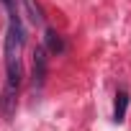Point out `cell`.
I'll use <instances>...</instances> for the list:
<instances>
[{
  "instance_id": "cell-1",
  "label": "cell",
  "mask_w": 131,
  "mask_h": 131,
  "mask_svg": "<svg viewBox=\"0 0 131 131\" xmlns=\"http://www.w3.org/2000/svg\"><path fill=\"white\" fill-rule=\"evenodd\" d=\"M23 44H26V36H23V26H21V18L18 16H10V23H8V31H5V72H8V80L5 85L8 88H16L21 85V77H23V70H21V54H23Z\"/></svg>"
},
{
  "instance_id": "cell-2",
  "label": "cell",
  "mask_w": 131,
  "mask_h": 131,
  "mask_svg": "<svg viewBox=\"0 0 131 131\" xmlns=\"http://www.w3.org/2000/svg\"><path fill=\"white\" fill-rule=\"evenodd\" d=\"M46 67H49V57H46V49L39 46L34 51V85H41L46 80Z\"/></svg>"
},
{
  "instance_id": "cell-3",
  "label": "cell",
  "mask_w": 131,
  "mask_h": 131,
  "mask_svg": "<svg viewBox=\"0 0 131 131\" xmlns=\"http://www.w3.org/2000/svg\"><path fill=\"white\" fill-rule=\"evenodd\" d=\"M21 8H23V16L28 18L31 26H41L44 23V13H41V5L36 0H21Z\"/></svg>"
},
{
  "instance_id": "cell-4",
  "label": "cell",
  "mask_w": 131,
  "mask_h": 131,
  "mask_svg": "<svg viewBox=\"0 0 131 131\" xmlns=\"http://www.w3.org/2000/svg\"><path fill=\"white\" fill-rule=\"evenodd\" d=\"M126 111H128V93H126V90H118V95H116V108H113V121L121 123V121L126 118Z\"/></svg>"
},
{
  "instance_id": "cell-5",
  "label": "cell",
  "mask_w": 131,
  "mask_h": 131,
  "mask_svg": "<svg viewBox=\"0 0 131 131\" xmlns=\"http://www.w3.org/2000/svg\"><path fill=\"white\" fill-rule=\"evenodd\" d=\"M46 49H49L51 54H62V51H64V41H62V36H59L54 28H46Z\"/></svg>"
},
{
  "instance_id": "cell-6",
  "label": "cell",
  "mask_w": 131,
  "mask_h": 131,
  "mask_svg": "<svg viewBox=\"0 0 131 131\" xmlns=\"http://www.w3.org/2000/svg\"><path fill=\"white\" fill-rule=\"evenodd\" d=\"M0 3L8 8V13H10V16H16V3H13V0H0Z\"/></svg>"
}]
</instances>
